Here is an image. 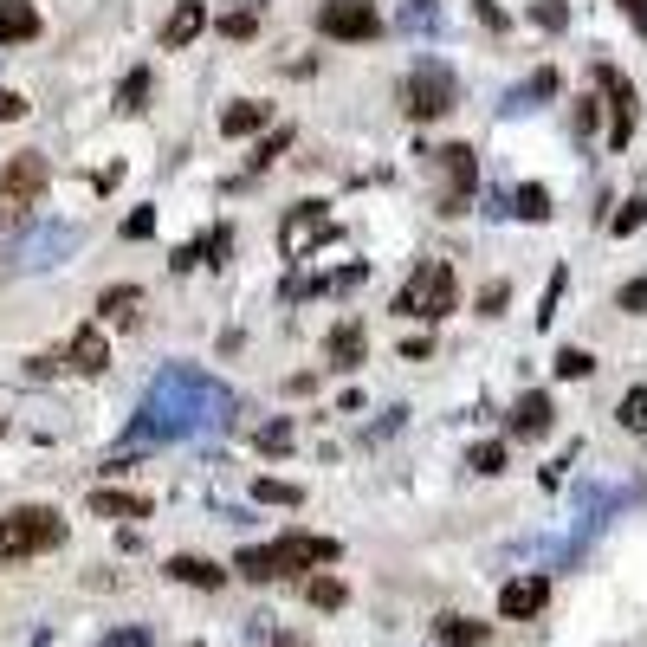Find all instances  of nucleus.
Listing matches in <instances>:
<instances>
[{"label": "nucleus", "mask_w": 647, "mask_h": 647, "mask_svg": "<svg viewBox=\"0 0 647 647\" xmlns=\"http://www.w3.org/2000/svg\"><path fill=\"white\" fill-rule=\"evenodd\" d=\"M589 369L596 363H589L583 350H557V376H589Z\"/></svg>", "instance_id": "cd10ccee"}, {"label": "nucleus", "mask_w": 647, "mask_h": 647, "mask_svg": "<svg viewBox=\"0 0 647 647\" xmlns=\"http://www.w3.org/2000/svg\"><path fill=\"white\" fill-rule=\"evenodd\" d=\"M259 20H266V0H240V7H227L214 26H220L227 39H253V33H259Z\"/></svg>", "instance_id": "4468645a"}, {"label": "nucleus", "mask_w": 647, "mask_h": 647, "mask_svg": "<svg viewBox=\"0 0 647 647\" xmlns=\"http://www.w3.org/2000/svg\"><path fill=\"white\" fill-rule=\"evenodd\" d=\"M544 596H550V589H544V576H525V583H505L499 609L518 622V615H538V609H544Z\"/></svg>", "instance_id": "f8f14e48"}, {"label": "nucleus", "mask_w": 647, "mask_h": 647, "mask_svg": "<svg viewBox=\"0 0 647 647\" xmlns=\"http://www.w3.org/2000/svg\"><path fill=\"white\" fill-rule=\"evenodd\" d=\"M266 117H272L266 104H233L227 117H220V130L227 136H253V130H266Z\"/></svg>", "instance_id": "a211bd4d"}, {"label": "nucleus", "mask_w": 647, "mask_h": 647, "mask_svg": "<svg viewBox=\"0 0 647 647\" xmlns=\"http://www.w3.org/2000/svg\"><path fill=\"white\" fill-rule=\"evenodd\" d=\"M123 233H130V240H149V233H156V208H136L123 220Z\"/></svg>", "instance_id": "bb28decb"}, {"label": "nucleus", "mask_w": 647, "mask_h": 647, "mask_svg": "<svg viewBox=\"0 0 647 647\" xmlns=\"http://www.w3.org/2000/svg\"><path fill=\"white\" fill-rule=\"evenodd\" d=\"M615 7L628 13V26H647V0H615Z\"/></svg>", "instance_id": "473e14b6"}, {"label": "nucleus", "mask_w": 647, "mask_h": 647, "mask_svg": "<svg viewBox=\"0 0 647 647\" xmlns=\"http://www.w3.org/2000/svg\"><path fill=\"white\" fill-rule=\"evenodd\" d=\"M635 227H641V201H628V208L615 214V233H635Z\"/></svg>", "instance_id": "2f4dec72"}, {"label": "nucleus", "mask_w": 647, "mask_h": 647, "mask_svg": "<svg viewBox=\"0 0 647 647\" xmlns=\"http://www.w3.org/2000/svg\"><path fill=\"white\" fill-rule=\"evenodd\" d=\"M512 434L518 440H538V434H550V395H518V408H512Z\"/></svg>", "instance_id": "9d476101"}, {"label": "nucleus", "mask_w": 647, "mask_h": 647, "mask_svg": "<svg viewBox=\"0 0 647 647\" xmlns=\"http://www.w3.org/2000/svg\"><path fill=\"white\" fill-rule=\"evenodd\" d=\"M473 473H505V447H473Z\"/></svg>", "instance_id": "c85d7f7f"}, {"label": "nucleus", "mask_w": 647, "mask_h": 647, "mask_svg": "<svg viewBox=\"0 0 647 647\" xmlns=\"http://www.w3.org/2000/svg\"><path fill=\"white\" fill-rule=\"evenodd\" d=\"M311 563H337V544L292 531V538H279V544H266V550H240V576H253V583H272V576L311 570Z\"/></svg>", "instance_id": "f257e3e1"}, {"label": "nucleus", "mask_w": 647, "mask_h": 647, "mask_svg": "<svg viewBox=\"0 0 647 647\" xmlns=\"http://www.w3.org/2000/svg\"><path fill=\"white\" fill-rule=\"evenodd\" d=\"M505 298H512V292H505V285H486V292H479V311H486V318H492V311H505Z\"/></svg>", "instance_id": "7c9ffc66"}, {"label": "nucleus", "mask_w": 647, "mask_h": 647, "mask_svg": "<svg viewBox=\"0 0 647 647\" xmlns=\"http://www.w3.org/2000/svg\"><path fill=\"white\" fill-rule=\"evenodd\" d=\"M259 499L266 505H298V486H285V479H259Z\"/></svg>", "instance_id": "a878e982"}, {"label": "nucleus", "mask_w": 647, "mask_h": 647, "mask_svg": "<svg viewBox=\"0 0 647 647\" xmlns=\"http://www.w3.org/2000/svg\"><path fill=\"white\" fill-rule=\"evenodd\" d=\"M136 305H143V292H136V285H117V292L98 298V311H104V318H117V324H136Z\"/></svg>", "instance_id": "6ab92c4d"}, {"label": "nucleus", "mask_w": 647, "mask_h": 647, "mask_svg": "<svg viewBox=\"0 0 647 647\" xmlns=\"http://www.w3.org/2000/svg\"><path fill=\"white\" fill-rule=\"evenodd\" d=\"M512 214H525V220H544L550 214V195L538 182H525V188H512Z\"/></svg>", "instance_id": "412c9836"}, {"label": "nucleus", "mask_w": 647, "mask_h": 647, "mask_svg": "<svg viewBox=\"0 0 647 647\" xmlns=\"http://www.w3.org/2000/svg\"><path fill=\"white\" fill-rule=\"evenodd\" d=\"M440 641H447V647H479V641H486V628L460 622V615H440Z\"/></svg>", "instance_id": "aec40b11"}, {"label": "nucleus", "mask_w": 647, "mask_h": 647, "mask_svg": "<svg viewBox=\"0 0 647 647\" xmlns=\"http://www.w3.org/2000/svg\"><path fill=\"white\" fill-rule=\"evenodd\" d=\"M169 576H175V583H195V589H220V576H227V570H214V563H201V557H175Z\"/></svg>", "instance_id": "f3484780"}, {"label": "nucleus", "mask_w": 647, "mask_h": 647, "mask_svg": "<svg viewBox=\"0 0 647 647\" xmlns=\"http://www.w3.org/2000/svg\"><path fill=\"white\" fill-rule=\"evenodd\" d=\"M622 305H628V311H641V305H647V285H641V279H628V292H622Z\"/></svg>", "instance_id": "72a5a7b5"}, {"label": "nucleus", "mask_w": 647, "mask_h": 647, "mask_svg": "<svg viewBox=\"0 0 647 647\" xmlns=\"http://www.w3.org/2000/svg\"><path fill=\"white\" fill-rule=\"evenodd\" d=\"M59 544H65V518L46 512V505H20V512L0 518V563L39 557V550H59Z\"/></svg>", "instance_id": "f03ea898"}, {"label": "nucleus", "mask_w": 647, "mask_h": 647, "mask_svg": "<svg viewBox=\"0 0 647 647\" xmlns=\"http://www.w3.org/2000/svg\"><path fill=\"white\" fill-rule=\"evenodd\" d=\"M91 512L98 518H149L143 492H91Z\"/></svg>", "instance_id": "2eb2a0df"}, {"label": "nucleus", "mask_w": 647, "mask_h": 647, "mask_svg": "<svg viewBox=\"0 0 647 647\" xmlns=\"http://www.w3.org/2000/svg\"><path fill=\"white\" fill-rule=\"evenodd\" d=\"M531 20H538L544 33H563V26H570V7H563V0H531Z\"/></svg>", "instance_id": "5701e85b"}, {"label": "nucleus", "mask_w": 647, "mask_h": 647, "mask_svg": "<svg viewBox=\"0 0 647 647\" xmlns=\"http://www.w3.org/2000/svg\"><path fill=\"white\" fill-rule=\"evenodd\" d=\"M596 78H602V91H609V143L622 149L628 130H635V85H628L615 65H596Z\"/></svg>", "instance_id": "0eeeda50"}, {"label": "nucleus", "mask_w": 647, "mask_h": 647, "mask_svg": "<svg viewBox=\"0 0 647 647\" xmlns=\"http://www.w3.org/2000/svg\"><path fill=\"white\" fill-rule=\"evenodd\" d=\"M395 311H402V318H447L453 311V266L447 259H421L415 279L395 298Z\"/></svg>", "instance_id": "20e7f679"}, {"label": "nucleus", "mask_w": 647, "mask_h": 647, "mask_svg": "<svg viewBox=\"0 0 647 647\" xmlns=\"http://www.w3.org/2000/svg\"><path fill=\"white\" fill-rule=\"evenodd\" d=\"M305 596L318 602V609H337V602H343V583H337V576H311V583H305Z\"/></svg>", "instance_id": "b1692460"}, {"label": "nucleus", "mask_w": 647, "mask_h": 647, "mask_svg": "<svg viewBox=\"0 0 647 647\" xmlns=\"http://www.w3.org/2000/svg\"><path fill=\"white\" fill-rule=\"evenodd\" d=\"M453 104H460V85H453V72L440 59H421L415 72L402 78V110H408V117L428 123V117H447Z\"/></svg>", "instance_id": "7ed1b4c3"}, {"label": "nucleus", "mask_w": 647, "mask_h": 647, "mask_svg": "<svg viewBox=\"0 0 647 647\" xmlns=\"http://www.w3.org/2000/svg\"><path fill=\"white\" fill-rule=\"evenodd\" d=\"M330 363H337V369H356V363H363V324H337V330H330Z\"/></svg>", "instance_id": "dca6fc26"}, {"label": "nucleus", "mask_w": 647, "mask_h": 647, "mask_svg": "<svg viewBox=\"0 0 647 647\" xmlns=\"http://www.w3.org/2000/svg\"><path fill=\"white\" fill-rule=\"evenodd\" d=\"M641 408H647V389H628V402H622V421H628V428H641Z\"/></svg>", "instance_id": "c756f323"}, {"label": "nucleus", "mask_w": 647, "mask_h": 647, "mask_svg": "<svg viewBox=\"0 0 647 647\" xmlns=\"http://www.w3.org/2000/svg\"><path fill=\"white\" fill-rule=\"evenodd\" d=\"M201 26H208V7H201V0H182V7H175L169 13V26H162V46H188V39H195L201 33Z\"/></svg>", "instance_id": "9b49d317"}, {"label": "nucleus", "mask_w": 647, "mask_h": 647, "mask_svg": "<svg viewBox=\"0 0 647 647\" xmlns=\"http://www.w3.org/2000/svg\"><path fill=\"white\" fill-rule=\"evenodd\" d=\"M65 363L78 369V376H98V369L110 363V343H104V324H85L72 337V350H65Z\"/></svg>", "instance_id": "1a4fd4ad"}, {"label": "nucleus", "mask_w": 647, "mask_h": 647, "mask_svg": "<svg viewBox=\"0 0 647 647\" xmlns=\"http://www.w3.org/2000/svg\"><path fill=\"white\" fill-rule=\"evenodd\" d=\"M318 233H330V220H324V214H298L292 227H285V246L298 253V246H305V240H318Z\"/></svg>", "instance_id": "4be33fe9"}, {"label": "nucleus", "mask_w": 647, "mask_h": 647, "mask_svg": "<svg viewBox=\"0 0 647 647\" xmlns=\"http://www.w3.org/2000/svg\"><path fill=\"white\" fill-rule=\"evenodd\" d=\"M440 169H447V188H440V208H447V214H460V208H466V195H473V175H479L473 149H466V143L440 149Z\"/></svg>", "instance_id": "6e6552de"}, {"label": "nucleus", "mask_w": 647, "mask_h": 647, "mask_svg": "<svg viewBox=\"0 0 647 647\" xmlns=\"http://www.w3.org/2000/svg\"><path fill=\"white\" fill-rule=\"evenodd\" d=\"M46 182H52L46 156H39V149H20V156L0 169V220H26V208L46 195Z\"/></svg>", "instance_id": "39448f33"}, {"label": "nucleus", "mask_w": 647, "mask_h": 647, "mask_svg": "<svg viewBox=\"0 0 647 647\" xmlns=\"http://www.w3.org/2000/svg\"><path fill=\"white\" fill-rule=\"evenodd\" d=\"M20 110H26V104L13 98V91H0V123H13V117H20Z\"/></svg>", "instance_id": "f704fd0d"}, {"label": "nucleus", "mask_w": 647, "mask_h": 647, "mask_svg": "<svg viewBox=\"0 0 647 647\" xmlns=\"http://www.w3.org/2000/svg\"><path fill=\"white\" fill-rule=\"evenodd\" d=\"M149 104V72H130L123 78V110H143Z\"/></svg>", "instance_id": "393cba45"}, {"label": "nucleus", "mask_w": 647, "mask_h": 647, "mask_svg": "<svg viewBox=\"0 0 647 647\" xmlns=\"http://www.w3.org/2000/svg\"><path fill=\"white\" fill-rule=\"evenodd\" d=\"M318 33H330V39H376L382 33V13L369 7V0H324L318 7Z\"/></svg>", "instance_id": "423d86ee"}, {"label": "nucleus", "mask_w": 647, "mask_h": 647, "mask_svg": "<svg viewBox=\"0 0 647 647\" xmlns=\"http://www.w3.org/2000/svg\"><path fill=\"white\" fill-rule=\"evenodd\" d=\"M39 33V13L26 7V0H0V46H13V39H33Z\"/></svg>", "instance_id": "ddd939ff"}]
</instances>
